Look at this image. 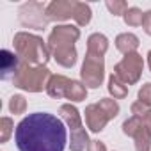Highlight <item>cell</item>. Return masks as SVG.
I'll return each mask as SVG.
<instances>
[{"instance_id":"cell-1","label":"cell","mask_w":151,"mask_h":151,"mask_svg":"<svg viewBox=\"0 0 151 151\" xmlns=\"http://www.w3.org/2000/svg\"><path fill=\"white\" fill-rule=\"evenodd\" d=\"M68 126L50 112H34L25 116L14 130V142L20 151H64Z\"/></svg>"},{"instance_id":"cell-2","label":"cell","mask_w":151,"mask_h":151,"mask_svg":"<svg viewBox=\"0 0 151 151\" xmlns=\"http://www.w3.org/2000/svg\"><path fill=\"white\" fill-rule=\"evenodd\" d=\"M13 45H14V52L20 55V59L32 66H46L48 60L52 59L48 43L37 34H30V32H23V30L16 32Z\"/></svg>"},{"instance_id":"cell-3","label":"cell","mask_w":151,"mask_h":151,"mask_svg":"<svg viewBox=\"0 0 151 151\" xmlns=\"http://www.w3.org/2000/svg\"><path fill=\"white\" fill-rule=\"evenodd\" d=\"M50 78H52V71L48 69V66H32V64L22 60V66L11 82L14 87L22 89V91L41 93L43 89L46 91Z\"/></svg>"},{"instance_id":"cell-4","label":"cell","mask_w":151,"mask_h":151,"mask_svg":"<svg viewBox=\"0 0 151 151\" xmlns=\"http://www.w3.org/2000/svg\"><path fill=\"white\" fill-rule=\"evenodd\" d=\"M142 71H144V59L139 52H133V53H128L124 55L116 66H114V75L123 80L128 87L130 86H135L140 77H142Z\"/></svg>"},{"instance_id":"cell-5","label":"cell","mask_w":151,"mask_h":151,"mask_svg":"<svg viewBox=\"0 0 151 151\" xmlns=\"http://www.w3.org/2000/svg\"><path fill=\"white\" fill-rule=\"evenodd\" d=\"M18 20L25 29L45 30L50 23L46 16V6L37 0H29L18 9Z\"/></svg>"},{"instance_id":"cell-6","label":"cell","mask_w":151,"mask_h":151,"mask_svg":"<svg viewBox=\"0 0 151 151\" xmlns=\"http://www.w3.org/2000/svg\"><path fill=\"white\" fill-rule=\"evenodd\" d=\"M80 80L87 89H98L105 80V60L103 57L86 53L82 68H80Z\"/></svg>"},{"instance_id":"cell-7","label":"cell","mask_w":151,"mask_h":151,"mask_svg":"<svg viewBox=\"0 0 151 151\" xmlns=\"http://www.w3.org/2000/svg\"><path fill=\"white\" fill-rule=\"evenodd\" d=\"M80 39V29L71 23H59L52 29L48 36V48H57V46H75Z\"/></svg>"},{"instance_id":"cell-8","label":"cell","mask_w":151,"mask_h":151,"mask_svg":"<svg viewBox=\"0 0 151 151\" xmlns=\"http://www.w3.org/2000/svg\"><path fill=\"white\" fill-rule=\"evenodd\" d=\"M75 7H77V0H52L46 6V16L50 22L62 23L75 14Z\"/></svg>"},{"instance_id":"cell-9","label":"cell","mask_w":151,"mask_h":151,"mask_svg":"<svg viewBox=\"0 0 151 151\" xmlns=\"http://www.w3.org/2000/svg\"><path fill=\"white\" fill-rule=\"evenodd\" d=\"M20 66H22V59L18 53L11 50L0 52V77H2V80H13Z\"/></svg>"},{"instance_id":"cell-10","label":"cell","mask_w":151,"mask_h":151,"mask_svg":"<svg viewBox=\"0 0 151 151\" xmlns=\"http://www.w3.org/2000/svg\"><path fill=\"white\" fill-rule=\"evenodd\" d=\"M84 116H86V126L93 132V133H100L105 130L107 123H109V117L100 110V107L96 103H91L86 107L84 110Z\"/></svg>"},{"instance_id":"cell-11","label":"cell","mask_w":151,"mask_h":151,"mask_svg":"<svg viewBox=\"0 0 151 151\" xmlns=\"http://www.w3.org/2000/svg\"><path fill=\"white\" fill-rule=\"evenodd\" d=\"M50 52H52V59L62 68H73L78 60V53L75 46H57L52 48Z\"/></svg>"},{"instance_id":"cell-12","label":"cell","mask_w":151,"mask_h":151,"mask_svg":"<svg viewBox=\"0 0 151 151\" xmlns=\"http://www.w3.org/2000/svg\"><path fill=\"white\" fill-rule=\"evenodd\" d=\"M59 114H60V119L64 121V124L69 130H78V128L84 126L80 110L75 107V105H71V103H62L59 107Z\"/></svg>"},{"instance_id":"cell-13","label":"cell","mask_w":151,"mask_h":151,"mask_svg":"<svg viewBox=\"0 0 151 151\" xmlns=\"http://www.w3.org/2000/svg\"><path fill=\"white\" fill-rule=\"evenodd\" d=\"M69 82L71 80L68 77H64V75H52V78L48 80V86H46L48 96L53 98V100L66 98V91H68Z\"/></svg>"},{"instance_id":"cell-14","label":"cell","mask_w":151,"mask_h":151,"mask_svg":"<svg viewBox=\"0 0 151 151\" xmlns=\"http://www.w3.org/2000/svg\"><path fill=\"white\" fill-rule=\"evenodd\" d=\"M114 45H116L117 52H121L123 55H128V53L137 52V48L140 45V39L133 32H123L114 39Z\"/></svg>"},{"instance_id":"cell-15","label":"cell","mask_w":151,"mask_h":151,"mask_svg":"<svg viewBox=\"0 0 151 151\" xmlns=\"http://www.w3.org/2000/svg\"><path fill=\"white\" fill-rule=\"evenodd\" d=\"M109 50V37L101 32H94L87 37V53L103 57Z\"/></svg>"},{"instance_id":"cell-16","label":"cell","mask_w":151,"mask_h":151,"mask_svg":"<svg viewBox=\"0 0 151 151\" xmlns=\"http://www.w3.org/2000/svg\"><path fill=\"white\" fill-rule=\"evenodd\" d=\"M89 144H91V139H89V133L84 126L78 130H71L69 142H68L71 151H86L89 147Z\"/></svg>"},{"instance_id":"cell-17","label":"cell","mask_w":151,"mask_h":151,"mask_svg":"<svg viewBox=\"0 0 151 151\" xmlns=\"http://www.w3.org/2000/svg\"><path fill=\"white\" fill-rule=\"evenodd\" d=\"M107 91H109L110 98H114V100H124V98L128 96L130 87H128L123 80H119L116 75L112 73L110 77H109V82H107Z\"/></svg>"},{"instance_id":"cell-18","label":"cell","mask_w":151,"mask_h":151,"mask_svg":"<svg viewBox=\"0 0 151 151\" xmlns=\"http://www.w3.org/2000/svg\"><path fill=\"white\" fill-rule=\"evenodd\" d=\"M87 98V87L82 84V80H71L66 91V100L69 103H80Z\"/></svg>"},{"instance_id":"cell-19","label":"cell","mask_w":151,"mask_h":151,"mask_svg":"<svg viewBox=\"0 0 151 151\" xmlns=\"http://www.w3.org/2000/svg\"><path fill=\"white\" fill-rule=\"evenodd\" d=\"M73 20L77 23V27H87L93 20V9L89 4L86 2H77V7H75V14Z\"/></svg>"},{"instance_id":"cell-20","label":"cell","mask_w":151,"mask_h":151,"mask_svg":"<svg viewBox=\"0 0 151 151\" xmlns=\"http://www.w3.org/2000/svg\"><path fill=\"white\" fill-rule=\"evenodd\" d=\"M96 105H98L100 110L109 117V121H112L114 117H117L119 112H121V107H119L117 100H114V98H101Z\"/></svg>"},{"instance_id":"cell-21","label":"cell","mask_w":151,"mask_h":151,"mask_svg":"<svg viewBox=\"0 0 151 151\" xmlns=\"http://www.w3.org/2000/svg\"><path fill=\"white\" fill-rule=\"evenodd\" d=\"M133 142H135V151H151V132L146 128L144 123L142 128L135 133Z\"/></svg>"},{"instance_id":"cell-22","label":"cell","mask_w":151,"mask_h":151,"mask_svg":"<svg viewBox=\"0 0 151 151\" xmlns=\"http://www.w3.org/2000/svg\"><path fill=\"white\" fill-rule=\"evenodd\" d=\"M142 18H144V13L139 7H128V11L123 14V20L128 27H140Z\"/></svg>"},{"instance_id":"cell-23","label":"cell","mask_w":151,"mask_h":151,"mask_svg":"<svg viewBox=\"0 0 151 151\" xmlns=\"http://www.w3.org/2000/svg\"><path fill=\"white\" fill-rule=\"evenodd\" d=\"M9 112L14 116H22L27 112V100L23 94H13L9 100Z\"/></svg>"},{"instance_id":"cell-24","label":"cell","mask_w":151,"mask_h":151,"mask_svg":"<svg viewBox=\"0 0 151 151\" xmlns=\"http://www.w3.org/2000/svg\"><path fill=\"white\" fill-rule=\"evenodd\" d=\"M14 121L11 119V117H2L0 119V142L2 144H6L9 139H11V135L14 133Z\"/></svg>"},{"instance_id":"cell-25","label":"cell","mask_w":151,"mask_h":151,"mask_svg":"<svg viewBox=\"0 0 151 151\" xmlns=\"http://www.w3.org/2000/svg\"><path fill=\"white\" fill-rule=\"evenodd\" d=\"M140 128H142V119H140V117H135V116L124 119V123H123V133H124L126 137H132V139L135 137V133H137Z\"/></svg>"},{"instance_id":"cell-26","label":"cell","mask_w":151,"mask_h":151,"mask_svg":"<svg viewBox=\"0 0 151 151\" xmlns=\"http://www.w3.org/2000/svg\"><path fill=\"white\" fill-rule=\"evenodd\" d=\"M105 7L110 11V14L114 16H123L126 11H128V4L124 0H107L105 2Z\"/></svg>"},{"instance_id":"cell-27","label":"cell","mask_w":151,"mask_h":151,"mask_svg":"<svg viewBox=\"0 0 151 151\" xmlns=\"http://www.w3.org/2000/svg\"><path fill=\"white\" fill-rule=\"evenodd\" d=\"M137 100L142 101L144 105L151 107V82L144 84V86L139 89V93H137Z\"/></svg>"},{"instance_id":"cell-28","label":"cell","mask_w":151,"mask_h":151,"mask_svg":"<svg viewBox=\"0 0 151 151\" xmlns=\"http://www.w3.org/2000/svg\"><path fill=\"white\" fill-rule=\"evenodd\" d=\"M130 110H132V116H135V117H144L149 110H151V107H147V105H144L142 101H133L132 105H130Z\"/></svg>"},{"instance_id":"cell-29","label":"cell","mask_w":151,"mask_h":151,"mask_svg":"<svg viewBox=\"0 0 151 151\" xmlns=\"http://www.w3.org/2000/svg\"><path fill=\"white\" fill-rule=\"evenodd\" d=\"M142 30L147 34V36H151V9L149 11H146L144 13V18H142Z\"/></svg>"},{"instance_id":"cell-30","label":"cell","mask_w":151,"mask_h":151,"mask_svg":"<svg viewBox=\"0 0 151 151\" xmlns=\"http://www.w3.org/2000/svg\"><path fill=\"white\" fill-rule=\"evenodd\" d=\"M87 151H107V146H105V142H101V140L94 139V140H91V144H89Z\"/></svg>"},{"instance_id":"cell-31","label":"cell","mask_w":151,"mask_h":151,"mask_svg":"<svg viewBox=\"0 0 151 151\" xmlns=\"http://www.w3.org/2000/svg\"><path fill=\"white\" fill-rule=\"evenodd\" d=\"M140 119H142V123L146 124V128H147V130L151 132V110H149V112H147V114H146L144 117H140Z\"/></svg>"},{"instance_id":"cell-32","label":"cell","mask_w":151,"mask_h":151,"mask_svg":"<svg viewBox=\"0 0 151 151\" xmlns=\"http://www.w3.org/2000/svg\"><path fill=\"white\" fill-rule=\"evenodd\" d=\"M146 57H147V68H149V71H151V50L147 52V55H146Z\"/></svg>"}]
</instances>
